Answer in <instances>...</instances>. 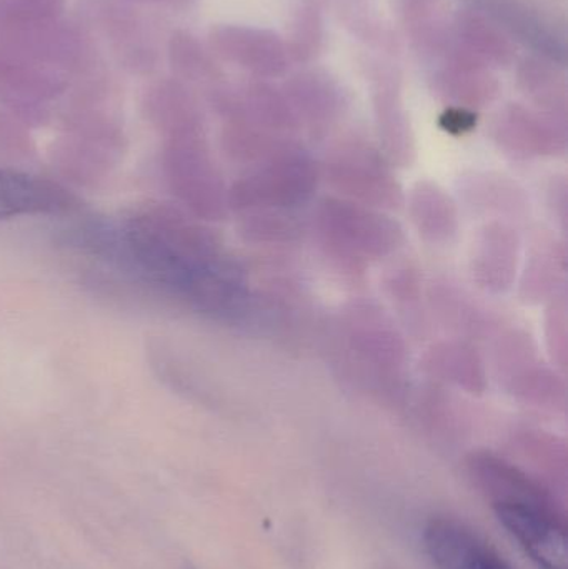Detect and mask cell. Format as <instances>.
<instances>
[{"instance_id": "30bf717a", "label": "cell", "mask_w": 568, "mask_h": 569, "mask_svg": "<svg viewBox=\"0 0 568 569\" xmlns=\"http://www.w3.org/2000/svg\"><path fill=\"white\" fill-rule=\"evenodd\" d=\"M413 226L426 242L447 246L459 232V210L452 197L430 180H420L409 196Z\"/></svg>"}, {"instance_id": "5b68a950", "label": "cell", "mask_w": 568, "mask_h": 569, "mask_svg": "<svg viewBox=\"0 0 568 569\" xmlns=\"http://www.w3.org/2000/svg\"><path fill=\"white\" fill-rule=\"evenodd\" d=\"M327 182L343 199L379 210L399 209L403 193L392 172L373 153L352 150L327 163Z\"/></svg>"}, {"instance_id": "277c9868", "label": "cell", "mask_w": 568, "mask_h": 569, "mask_svg": "<svg viewBox=\"0 0 568 569\" xmlns=\"http://www.w3.org/2000/svg\"><path fill=\"white\" fill-rule=\"evenodd\" d=\"M319 172L309 159L296 153L273 157L233 186L232 206L246 212H280L312 199Z\"/></svg>"}, {"instance_id": "7a4b0ae2", "label": "cell", "mask_w": 568, "mask_h": 569, "mask_svg": "<svg viewBox=\"0 0 568 569\" xmlns=\"http://www.w3.org/2000/svg\"><path fill=\"white\" fill-rule=\"evenodd\" d=\"M470 477L500 525L540 569H567V521L556 498L536 478L492 451H474Z\"/></svg>"}, {"instance_id": "9a60e30c", "label": "cell", "mask_w": 568, "mask_h": 569, "mask_svg": "<svg viewBox=\"0 0 568 569\" xmlns=\"http://www.w3.org/2000/svg\"><path fill=\"white\" fill-rule=\"evenodd\" d=\"M472 126V117L457 116L456 119L454 117H449L447 119V130H457V132H464V130L469 129Z\"/></svg>"}, {"instance_id": "4fadbf2b", "label": "cell", "mask_w": 568, "mask_h": 569, "mask_svg": "<svg viewBox=\"0 0 568 569\" xmlns=\"http://www.w3.org/2000/svg\"><path fill=\"white\" fill-rule=\"evenodd\" d=\"M62 6L63 0H10L0 7V27L16 32L52 23Z\"/></svg>"}, {"instance_id": "6da1fadb", "label": "cell", "mask_w": 568, "mask_h": 569, "mask_svg": "<svg viewBox=\"0 0 568 569\" xmlns=\"http://www.w3.org/2000/svg\"><path fill=\"white\" fill-rule=\"evenodd\" d=\"M76 243L130 283L187 310L223 321L249 311L250 288L237 263L183 220L143 216L89 223Z\"/></svg>"}, {"instance_id": "3957f363", "label": "cell", "mask_w": 568, "mask_h": 569, "mask_svg": "<svg viewBox=\"0 0 568 569\" xmlns=\"http://www.w3.org/2000/svg\"><path fill=\"white\" fill-rule=\"evenodd\" d=\"M317 236L330 256L347 262L386 259L403 246V229L386 210L347 199H323L313 213Z\"/></svg>"}, {"instance_id": "5bb4252c", "label": "cell", "mask_w": 568, "mask_h": 569, "mask_svg": "<svg viewBox=\"0 0 568 569\" xmlns=\"http://www.w3.org/2000/svg\"><path fill=\"white\" fill-rule=\"evenodd\" d=\"M566 300H556L547 317V341L560 365H566L567 357V315Z\"/></svg>"}, {"instance_id": "52a82bcc", "label": "cell", "mask_w": 568, "mask_h": 569, "mask_svg": "<svg viewBox=\"0 0 568 569\" xmlns=\"http://www.w3.org/2000/svg\"><path fill=\"white\" fill-rule=\"evenodd\" d=\"M519 237L507 223L490 222L474 240L470 273L474 282L490 293H506L516 282Z\"/></svg>"}, {"instance_id": "7c38bea8", "label": "cell", "mask_w": 568, "mask_h": 569, "mask_svg": "<svg viewBox=\"0 0 568 569\" xmlns=\"http://www.w3.org/2000/svg\"><path fill=\"white\" fill-rule=\"evenodd\" d=\"M527 263L522 279V297L526 301L539 303L550 295L557 293V288L566 276V250L556 240H542L537 243Z\"/></svg>"}, {"instance_id": "8fae6325", "label": "cell", "mask_w": 568, "mask_h": 569, "mask_svg": "<svg viewBox=\"0 0 568 569\" xmlns=\"http://www.w3.org/2000/svg\"><path fill=\"white\" fill-rule=\"evenodd\" d=\"M426 370L446 383L456 385L469 393H484L487 387L486 367L472 347L462 341L434 345L426 355Z\"/></svg>"}, {"instance_id": "ba28073f", "label": "cell", "mask_w": 568, "mask_h": 569, "mask_svg": "<svg viewBox=\"0 0 568 569\" xmlns=\"http://www.w3.org/2000/svg\"><path fill=\"white\" fill-rule=\"evenodd\" d=\"M349 337L357 353L379 370L402 367L406 347L392 321L369 303L353 305L347 317Z\"/></svg>"}, {"instance_id": "8992f818", "label": "cell", "mask_w": 568, "mask_h": 569, "mask_svg": "<svg viewBox=\"0 0 568 569\" xmlns=\"http://www.w3.org/2000/svg\"><path fill=\"white\" fill-rule=\"evenodd\" d=\"M423 548L436 569H514L476 530L452 517H434Z\"/></svg>"}, {"instance_id": "9c48e42d", "label": "cell", "mask_w": 568, "mask_h": 569, "mask_svg": "<svg viewBox=\"0 0 568 569\" xmlns=\"http://www.w3.org/2000/svg\"><path fill=\"white\" fill-rule=\"evenodd\" d=\"M70 202L69 193L57 183L0 169V220L62 212Z\"/></svg>"}]
</instances>
